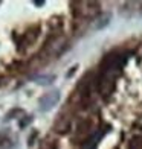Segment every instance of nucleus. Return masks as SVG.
I'll use <instances>...</instances> for the list:
<instances>
[{
	"label": "nucleus",
	"instance_id": "obj_1",
	"mask_svg": "<svg viewBox=\"0 0 142 149\" xmlns=\"http://www.w3.org/2000/svg\"><path fill=\"white\" fill-rule=\"evenodd\" d=\"M58 100H60V93L58 91H51L40 99V108H41V111H49L51 108H53L57 105Z\"/></svg>",
	"mask_w": 142,
	"mask_h": 149
},
{
	"label": "nucleus",
	"instance_id": "obj_2",
	"mask_svg": "<svg viewBox=\"0 0 142 149\" xmlns=\"http://www.w3.org/2000/svg\"><path fill=\"white\" fill-rule=\"evenodd\" d=\"M103 134H104V131L96 132V134H95L93 137H92V139L83 146V149H95V148H96V145H98V141L101 140V137H103Z\"/></svg>",
	"mask_w": 142,
	"mask_h": 149
},
{
	"label": "nucleus",
	"instance_id": "obj_3",
	"mask_svg": "<svg viewBox=\"0 0 142 149\" xmlns=\"http://www.w3.org/2000/svg\"><path fill=\"white\" fill-rule=\"evenodd\" d=\"M136 148L142 149V137H141V135H138V137H133L130 146H128V149H136Z\"/></svg>",
	"mask_w": 142,
	"mask_h": 149
},
{
	"label": "nucleus",
	"instance_id": "obj_4",
	"mask_svg": "<svg viewBox=\"0 0 142 149\" xmlns=\"http://www.w3.org/2000/svg\"><path fill=\"white\" fill-rule=\"evenodd\" d=\"M37 81H38V84H51L53 81V76H40L37 78Z\"/></svg>",
	"mask_w": 142,
	"mask_h": 149
}]
</instances>
